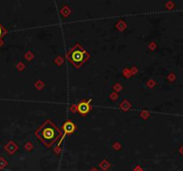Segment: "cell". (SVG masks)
Returning <instances> with one entry per match:
<instances>
[{
    "label": "cell",
    "instance_id": "7a4b0ae2",
    "mask_svg": "<svg viewBox=\"0 0 183 171\" xmlns=\"http://www.w3.org/2000/svg\"><path fill=\"white\" fill-rule=\"evenodd\" d=\"M90 58L89 53L80 44H76L66 53V59L76 67H82Z\"/></svg>",
    "mask_w": 183,
    "mask_h": 171
},
{
    "label": "cell",
    "instance_id": "5b68a950",
    "mask_svg": "<svg viewBox=\"0 0 183 171\" xmlns=\"http://www.w3.org/2000/svg\"><path fill=\"white\" fill-rule=\"evenodd\" d=\"M7 33V30H6L4 27L0 24V39H1V38H3V37H4Z\"/></svg>",
    "mask_w": 183,
    "mask_h": 171
},
{
    "label": "cell",
    "instance_id": "3957f363",
    "mask_svg": "<svg viewBox=\"0 0 183 171\" xmlns=\"http://www.w3.org/2000/svg\"><path fill=\"white\" fill-rule=\"evenodd\" d=\"M76 129V126L75 124L70 119H67L63 122V124L62 125V131H63V134H62V138L60 139L59 141V144L58 145H60L63 143V140L64 139V137L67 136V135H72L73 132L75 131Z\"/></svg>",
    "mask_w": 183,
    "mask_h": 171
},
{
    "label": "cell",
    "instance_id": "6da1fadb",
    "mask_svg": "<svg viewBox=\"0 0 183 171\" xmlns=\"http://www.w3.org/2000/svg\"><path fill=\"white\" fill-rule=\"evenodd\" d=\"M35 135L47 147H50L61 136L62 130L54 125L51 119H48L39 127Z\"/></svg>",
    "mask_w": 183,
    "mask_h": 171
},
{
    "label": "cell",
    "instance_id": "277c9868",
    "mask_svg": "<svg viewBox=\"0 0 183 171\" xmlns=\"http://www.w3.org/2000/svg\"><path fill=\"white\" fill-rule=\"evenodd\" d=\"M91 99H88V101H82L78 105H77V111L82 115H86L87 113L90 112L91 110Z\"/></svg>",
    "mask_w": 183,
    "mask_h": 171
}]
</instances>
